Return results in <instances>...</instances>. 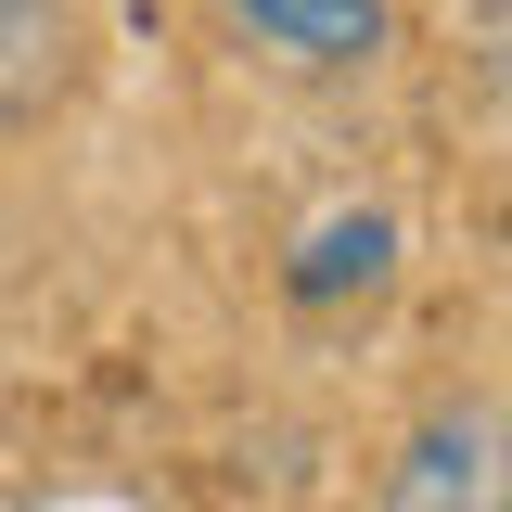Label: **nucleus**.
Here are the masks:
<instances>
[{
  "label": "nucleus",
  "mask_w": 512,
  "mask_h": 512,
  "mask_svg": "<svg viewBox=\"0 0 512 512\" xmlns=\"http://www.w3.org/2000/svg\"><path fill=\"white\" fill-rule=\"evenodd\" d=\"M231 39L295 77H359V64H384L397 13L384 0H231Z\"/></svg>",
  "instance_id": "obj_1"
},
{
  "label": "nucleus",
  "mask_w": 512,
  "mask_h": 512,
  "mask_svg": "<svg viewBox=\"0 0 512 512\" xmlns=\"http://www.w3.org/2000/svg\"><path fill=\"white\" fill-rule=\"evenodd\" d=\"M372 512H500V410L474 397V410H436L423 436L397 448V474H384Z\"/></svg>",
  "instance_id": "obj_2"
},
{
  "label": "nucleus",
  "mask_w": 512,
  "mask_h": 512,
  "mask_svg": "<svg viewBox=\"0 0 512 512\" xmlns=\"http://www.w3.org/2000/svg\"><path fill=\"white\" fill-rule=\"evenodd\" d=\"M282 282H295V308L384 295V282H397V218H372V205H359V218H320L308 244H295V269H282Z\"/></svg>",
  "instance_id": "obj_3"
},
{
  "label": "nucleus",
  "mask_w": 512,
  "mask_h": 512,
  "mask_svg": "<svg viewBox=\"0 0 512 512\" xmlns=\"http://www.w3.org/2000/svg\"><path fill=\"white\" fill-rule=\"evenodd\" d=\"M64 90V0H0V128H26Z\"/></svg>",
  "instance_id": "obj_4"
}]
</instances>
